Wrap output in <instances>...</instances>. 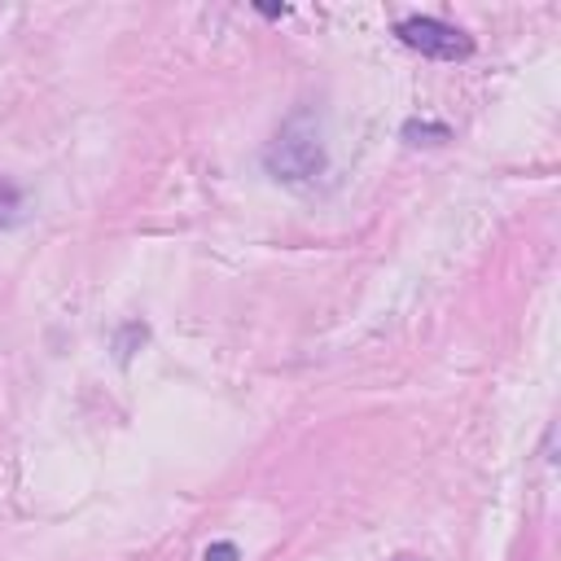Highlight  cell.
I'll use <instances>...</instances> for the list:
<instances>
[{"instance_id":"6da1fadb","label":"cell","mask_w":561,"mask_h":561,"mask_svg":"<svg viewBox=\"0 0 561 561\" xmlns=\"http://www.w3.org/2000/svg\"><path fill=\"white\" fill-rule=\"evenodd\" d=\"M263 162H267V171H272L276 180H285V184H307V180H316V175L324 171V145H320L311 118H307V114H294V118L276 131V140L267 145Z\"/></svg>"},{"instance_id":"7a4b0ae2","label":"cell","mask_w":561,"mask_h":561,"mask_svg":"<svg viewBox=\"0 0 561 561\" xmlns=\"http://www.w3.org/2000/svg\"><path fill=\"white\" fill-rule=\"evenodd\" d=\"M394 35H399L412 53L434 57V61H465V57H473V39H469L460 26L443 22V18H425V13L403 18V22L394 26Z\"/></svg>"},{"instance_id":"3957f363","label":"cell","mask_w":561,"mask_h":561,"mask_svg":"<svg viewBox=\"0 0 561 561\" xmlns=\"http://www.w3.org/2000/svg\"><path fill=\"white\" fill-rule=\"evenodd\" d=\"M451 131L443 127V123H403V140H412V145H438V140H447Z\"/></svg>"},{"instance_id":"277c9868","label":"cell","mask_w":561,"mask_h":561,"mask_svg":"<svg viewBox=\"0 0 561 561\" xmlns=\"http://www.w3.org/2000/svg\"><path fill=\"white\" fill-rule=\"evenodd\" d=\"M13 215H18V188L0 180V228L13 224Z\"/></svg>"},{"instance_id":"5b68a950","label":"cell","mask_w":561,"mask_h":561,"mask_svg":"<svg viewBox=\"0 0 561 561\" xmlns=\"http://www.w3.org/2000/svg\"><path fill=\"white\" fill-rule=\"evenodd\" d=\"M202 561H241V552H237V543H210Z\"/></svg>"}]
</instances>
